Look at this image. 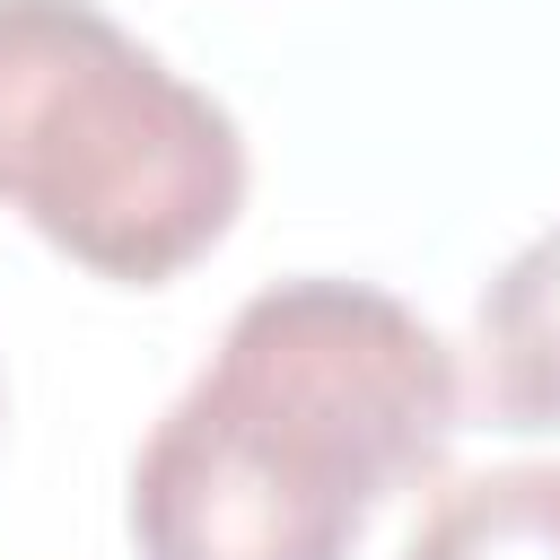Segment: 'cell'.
Returning a JSON list of instances; mask_svg holds the SVG:
<instances>
[{
  "label": "cell",
  "instance_id": "6da1fadb",
  "mask_svg": "<svg viewBox=\"0 0 560 560\" xmlns=\"http://www.w3.org/2000/svg\"><path fill=\"white\" fill-rule=\"evenodd\" d=\"M455 429L464 376L420 306L332 271L271 280L140 438L131 542L140 560H350Z\"/></svg>",
  "mask_w": 560,
  "mask_h": 560
},
{
  "label": "cell",
  "instance_id": "7a4b0ae2",
  "mask_svg": "<svg viewBox=\"0 0 560 560\" xmlns=\"http://www.w3.org/2000/svg\"><path fill=\"white\" fill-rule=\"evenodd\" d=\"M0 210L96 280L158 289L236 228L245 131L96 0H0Z\"/></svg>",
  "mask_w": 560,
  "mask_h": 560
},
{
  "label": "cell",
  "instance_id": "3957f363",
  "mask_svg": "<svg viewBox=\"0 0 560 560\" xmlns=\"http://www.w3.org/2000/svg\"><path fill=\"white\" fill-rule=\"evenodd\" d=\"M472 402L490 429H560V219L472 306Z\"/></svg>",
  "mask_w": 560,
  "mask_h": 560
},
{
  "label": "cell",
  "instance_id": "277c9868",
  "mask_svg": "<svg viewBox=\"0 0 560 560\" xmlns=\"http://www.w3.org/2000/svg\"><path fill=\"white\" fill-rule=\"evenodd\" d=\"M402 560H560V464H490L438 490Z\"/></svg>",
  "mask_w": 560,
  "mask_h": 560
}]
</instances>
